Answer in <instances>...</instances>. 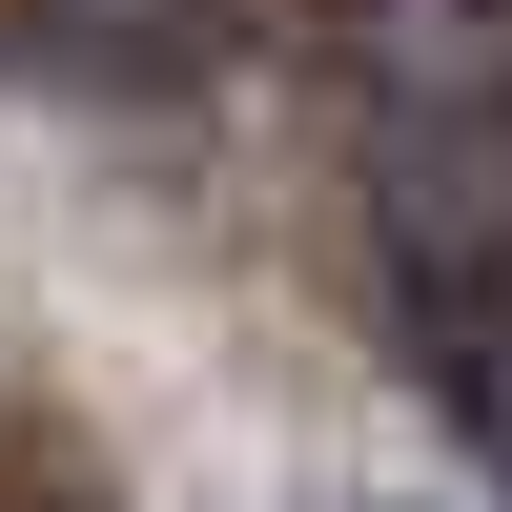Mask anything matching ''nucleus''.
Listing matches in <instances>:
<instances>
[{"instance_id":"f257e3e1","label":"nucleus","mask_w":512,"mask_h":512,"mask_svg":"<svg viewBox=\"0 0 512 512\" xmlns=\"http://www.w3.org/2000/svg\"><path fill=\"white\" fill-rule=\"evenodd\" d=\"M369 185L390 267L431 287V349L512 369V0H369Z\"/></svg>"}]
</instances>
